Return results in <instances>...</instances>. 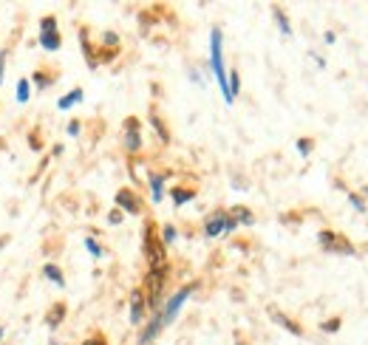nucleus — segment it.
Segmentation results:
<instances>
[{"instance_id": "nucleus-11", "label": "nucleus", "mask_w": 368, "mask_h": 345, "mask_svg": "<svg viewBox=\"0 0 368 345\" xmlns=\"http://www.w3.org/2000/svg\"><path fill=\"white\" fill-rule=\"evenodd\" d=\"M147 181H150V198H153V204H159V201L165 198V176H156V173H150V176H147Z\"/></svg>"}, {"instance_id": "nucleus-34", "label": "nucleus", "mask_w": 368, "mask_h": 345, "mask_svg": "<svg viewBox=\"0 0 368 345\" xmlns=\"http://www.w3.org/2000/svg\"><path fill=\"white\" fill-rule=\"evenodd\" d=\"M49 345H62V342H57V339H51V342Z\"/></svg>"}, {"instance_id": "nucleus-31", "label": "nucleus", "mask_w": 368, "mask_h": 345, "mask_svg": "<svg viewBox=\"0 0 368 345\" xmlns=\"http://www.w3.org/2000/svg\"><path fill=\"white\" fill-rule=\"evenodd\" d=\"M105 42H108V45H117V42H119V37L113 34V31H108V34H105Z\"/></svg>"}, {"instance_id": "nucleus-15", "label": "nucleus", "mask_w": 368, "mask_h": 345, "mask_svg": "<svg viewBox=\"0 0 368 345\" xmlns=\"http://www.w3.org/2000/svg\"><path fill=\"white\" fill-rule=\"evenodd\" d=\"M62 320H65V306H62V303H57L54 309H51L49 314H45V326H49V328H57Z\"/></svg>"}, {"instance_id": "nucleus-22", "label": "nucleus", "mask_w": 368, "mask_h": 345, "mask_svg": "<svg viewBox=\"0 0 368 345\" xmlns=\"http://www.w3.org/2000/svg\"><path fill=\"white\" fill-rule=\"evenodd\" d=\"M176 235H178L176 226H173V224H165V226H162V246L173 243V241H176Z\"/></svg>"}, {"instance_id": "nucleus-17", "label": "nucleus", "mask_w": 368, "mask_h": 345, "mask_svg": "<svg viewBox=\"0 0 368 345\" xmlns=\"http://www.w3.org/2000/svg\"><path fill=\"white\" fill-rule=\"evenodd\" d=\"M229 215H233V221L235 224H255V218H252V212L246 210V206H233V210H229Z\"/></svg>"}, {"instance_id": "nucleus-23", "label": "nucleus", "mask_w": 368, "mask_h": 345, "mask_svg": "<svg viewBox=\"0 0 368 345\" xmlns=\"http://www.w3.org/2000/svg\"><path fill=\"white\" fill-rule=\"evenodd\" d=\"M349 201H351V206H354L360 215H365V201H362L360 195H357V193H349Z\"/></svg>"}, {"instance_id": "nucleus-36", "label": "nucleus", "mask_w": 368, "mask_h": 345, "mask_svg": "<svg viewBox=\"0 0 368 345\" xmlns=\"http://www.w3.org/2000/svg\"><path fill=\"white\" fill-rule=\"evenodd\" d=\"M0 339H3V328H0Z\"/></svg>"}, {"instance_id": "nucleus-10", "label": "nucleus", "mask_w": 368, "mask_h": 345, "mask_svg": "<svg viewBox=\"0 0 368 345\" xmlns=\"http://www.w3.org/2000/svg\"><path fill=\"white\" fill-rule=\"evenodd\" d=\"M142 317H145V294H142V289H133V294H130V323H142Z\"/></svg>"}, {"instance_id": "nucleus-32", "label": "nucleus", "mask_w": 368, "mask_h": 345, "mask_svg": "<svg viewBox=\"0 0 368 345\" xmlns=\"http://www.w3.org/2000/svg\"><path fill=\"white\" fill-rule=\"evenodd\" d=\"M82 345H105V339L102 337H91V339H85Z\"/></svg>"}, {"instance_id": "nucleus-12", "label": "nucleus", "mask_w": 368, "mask_h": 345, "mask_svg": "<svg viewBox=\"0 0 368 345\" xmlns=\"http://www.w3.org/2000/svg\"><path fill=\"white\" fill-rule=\"evenodd\" d=\"M82 97H85V94H82V88H71V91H68L65 97H60L57 108H60V110H68V108H74L77 102H82Z\"/></svg>"}, {"instance_id": "nucleus-9", "label": "nucleus", "mask_w": 368, "mask_h": 345, "mask_svg": "<svg viewBox=\"0 0 368 345\" xmlns=\"http://www.w3.org/2000/svg\"><path fill=\"white\" fill-rule=\"evenodd\" d=\"M165 328V323H162V309L159 311H153V320L147 323V328L142 331V337H139V345H147V342H153L156 337H159V331Z\"/></svg>"}, {"instance_id": "nucleus-6", "label": "nucleus", "mask_w": 368, "mask_h": 345, "mask_svg": "<svg viewBox=\"0 0 368 345\" xmlns=\"http://www.w3.org/2000/svg\"><path fill=\"white\" fill-rule=\"evenodd\" d=\"M125 147H128L130 153H139V150H142L139 119H136V116H130V119H125Z\"/></svg>"}, {"instance_id": "nucleus-18", "label": "nucleus", "mask_w": 368, "mask_h": 345, "mask_svg": "<svg viewBox=\"0 0 368 345\" xmlns=\"http://www.w3.org/2000/svg\"><path fill=\"white\" fill-rule=\"evenodd\" d=\"M31 97V85L29 79H17V88H14V99H17V105H26Z\"/></svg>"}, {"instance_id": "nucleus-28", "label": "nucleus", "mask_w": 368, "mask_h": 345, "mask_svg": "<svg viewBox=\"0 0 368 345\" xmlns=\"http://www.w3.org/2000/svg\"><path fill=\"white\" fill-rule=\"evenodd\" d=\"M122 218H125L122 210H110V212H108V221H110V224H122Z\"/></svg>"}, {"instance_id": "nucleus-20", "label": "nucleus", "mask_w": 368, "mask_h": 345, "mask_svg": "<svg viewBox=\"0 0 368 345\" xmlns=\"http://www.w3.org/2000/svg\"><path fill=\"white\" fill-rule=\"evenodd\" d=\"M150 122H153V130H156V133H159V139H162V142H165V145H167V142H170V133H167V130H165V122H162V119H159V116H156V113H150Z\"/></svg>"}, {"instance_id": "nucleus-30", "label": "nucleus", "mask_w": 368, "mask_h": 345, "mask_svg": "<svg viewBox=\"0 0 368 345\" xmlns=\"http://www.w3.org/2000/svg\"><path fill=\"white\" fill-rule=\"evenodd\" d=\"M6 51H0V85H3V74H6Z\"/></svg>"}, {"instance_id": "nucleus-14", "label": "nucleus", "mask_w": 368, "mask_h": 345, "mask_svg": "<svg viewBox=\"0 0 368 345\" xmlns=\"http://www.w3.org/2000/svg\"><path fill=\"white\" fill-rule=\"evenodd\" d=\"M43 274L57 286V289H62V286H65V274H62V269L54 266V263H45V266H43Z\"/></svg>"}, {"instance_id": "nucleus-29", "label": "nucleus", "mask_w": 368, "mask_h": 345, "mask_svg": "<svg viewBox=\"0 0 368 345\" xmlns=\"http://www.w3.org/2000/svg\"><path fill=\"white\" fill-rule=\"evenodd\" d=\"M68 136H74V139L80 136V122H77V119H74V122H68Z\"/></svg>"}, {"instance_id": "nucleus-27", "label": "nucleus", "mask_w": 368, "mask_h": 345, "mask_svg": "<svg viewBox=\"0 0 368 345\" xmlns=\"http://www.w3.org/2000/svg\"><path fill=\"white\" fill-rule=\"evenodd\" d=\"M34 79H37V88H49V85H51V79L45 77L43 71H37V74H34Z\"/></svg>"}, {"instance_id": "nucleus-16", "label": "nucleus", "mask_w": 368, "mask_h": 345, "mask_svg": "<svg viewBox=\"0 0 368 345\" xmlns=\"http://www.w3.org/2000/svg\"><path fill=\"white\" fill-rule=\"evenodd\" d=\"M170 198H173L176 206H184L187 201L196 198V193H193V190H184V187H176V190H170Z\"/></svg>"}, {"instance_id": "nucleus-33", "label": "nucleus", "mask_w": 368, "mask_h": 345, "mask_svg": "<svg viewBox=\"0 0 368 345\" xmlns=\"http://www.w3.org/2000/svg\"><path fill=\"white\" fill-rule=\"evenodd\" d=\"M6 241H9V238H0V252H3V246H6Z\"/></svg>"}, {"instance_id": "nucleus-4", "label": "nucleus", "mask_w": 368, "mask_h": 345, "mask_svg": "<svg viewBox=\"0 0 368 345\" xmlns=\"http://www.w3.org/2000/svg\"><path fill=\"white\" fill-rule=\"evenodd\" d=\"M145 255H147V261H150V269H167L165 246L153 238V229H150V226H145Z\"/></svg>"}, {"instance_id": "nucleus-8", "label": "nucleus", "mask_w": 368, "mask_h": 345, "mask_svg": "<svg viewBox=\"0 0 368 345\" xmlns=\"http://www.w3.org/2000/svg\"><path fill=\"white\" fill-rule=\"evenodd\" d=\"M117 210H125L128 215H139L142 204H139V198H136L130 190H119L117 193Z\"/></svg>"}, {"instance_id": "nucleus-5", "label": "nucleus", "mask_w": 368, "mask_h": 345, "mask_svg": "<svg viewBox=\"0 0 368 345\" xmlns=\"http://www.w3.org/2000/svg\"><path fill=\"white\" fill-rule=\"evenodd\" d=\"M317 241H320V246L326 249V252H337V255H354V246H351L349 241H346L343 235H337V232H329V229H323L317 235Z\"/></svg>"}, {"instance_id": "nucleus-13", "label": "nucleus", "mask_w": 368, "mask_h": 345, "mask_svg": "<svg viewBox=\"0 0 368 345\" xmlns=\"http://www.w3.org/2000/svg\"><path fill=\"white\" fill-rule=\"evenodd\" d=\"M269 317L278 323V326H283V328H286L289 334H294V337H301V326H297L294 320H289L286 314H281V311H269Z\"/></svg>"}, {"instance_id": "nucleus-21", "label": "nucleus", "mask_w": 368, "mask_h": 345, "mask_svg": "<svg viewBox=\"0 0 368 345\" xmlns=\"http://www.w3.org/2000/svg\"><path fill=\"white\" fill-rule=\"evenodd\" d=\"M227 85H229V94H233V99L238 97V91H241V77H238V71H229L227 74Z\"/></svg>"}, {"instance_id": "nucleus-24", "label": "nucleus", "mask_w": 368, "mask_h": 345, "mask_svg": "<svg viewBox=\"0 0 368 345\" xmlns=\"http://www.w3.org/2000/svg\"><path fill=\"white\" fill-rule=\"evenodd\" d=\"M85 249L94 255V258H102V246H99V243L94 241V238H85Z\"/></svg>"}, {"instance_id": "nucleus-3", "label": "nucleus", "mask_w": 368, "mask_h": 345, "mask_svg": "<svg viewBox=\"0 0 368 345\" xmlns=\"http://www.w3.org/2000/svg\"><path fill=\"white\" fill-rule=\"evenodd\" d=\"M40 45H43V51H60V45H62L57 17H51V14L40 20Z\"/></svg>"}, {"instance_id": "nucleus-7", "label": "nucleus", "mask_w": 368, "mask_h": 345, "mask_svg": "<svg viewBox=\"0 0 368 345\" xmlns=\"http://www.w3.org/2000/svg\"><path fill=\"white\" fill-rule=\"evenodd\" d=\"M224 229H227V212L224 210H218V212H213L207 221H204V235L207 238H218V235H224Z\"/></svg>"}, {"instance_id": "nucleus-19", "label": "nucleus", "mask_w": 368, "mask_h": 345, "mask_svg": "<svg viewBox=\"0 0 368 345\" xmlns=\"http://www.w3.org/2000/svg\"><path fill=\"white\" fill-rule=\"evenodd\" d=\"M272 17H275V23H278V29H281L283 37H292V23H289V17L281 12V9H272Z\"/></svg>"}, {"instance_id": "nucleus-35", "label": "nucleus", "mask_w": 368, "mask_h": 345, "mask_svg": "<svg viewBox=\"0 0 368 345\" xmlns=\"http://www.w3.org/2000/svg\"><path fill=\"white\" fill-rule=\"evenodd\" d=\"M362 193H365V198H368V187H365V190H362Z\"/></svg>"}, {"instance_id": "nucleus-2", "label": "nucleus", "mask_w": 368, "mask_h": 345, "mask_svg": "<svg viewBox=\"0 0 368 345\" xmlns=\"http://www.w3.org/2000/svg\"><path fill=\"white\" fill-rule=\"evenodd\" d=\"M193 291H196V283H187V286H184V289H178L176 294H173L170 300H167V303L162 306V323H165V326H170V323H173V320H176V317H178V311H181V306L187 303V297H190Z\"/></svg>"}, {"instance_id": "nucleus-1", "label": "nucleus", "mask_w": 368, "mask_h": 345, "mask_svg": "<svg viewBox=\"0 0 368 345\" xmlns=\"http://www.w3.org/2000/svg\"><path fill=\"white\" fill-rule=\"evenodd\" d=\"M210 65L215 71V82H218L221 94H224V102L233 105V94H229V85H227V71H224V54H221V29L210 31Z\"/></svg>"}, {"instance_id": "nucleus-26", "label": "nucleus", "mask_w": 368, "mask_h": 345, "mask_svg": "<svg viewBox=\"0 0 368 345\" xmlns=\"http://www.w3.org/2000/svg\"><path fill=\"white\" fill-rule=\"evenodd\" d=\"M320 328H323L326 334H334V331H340V317H334V320H326Z\"/></svg>"}, {"instance_id": "nucleus-25", "label": "nucleus", "mask_w": 368, "mask_h": 345, "mask_svg": "<svg viewBox=\"0 0 368 345\" xmlns=\"http://www.w3.org/2000/svg\"><path fill=\"white\" fill-rule=\"evenodd\" d=\"M312 145H314L312 139H297V153H301V156H309V153H312Z\"/></svg>"}]
</instances>
